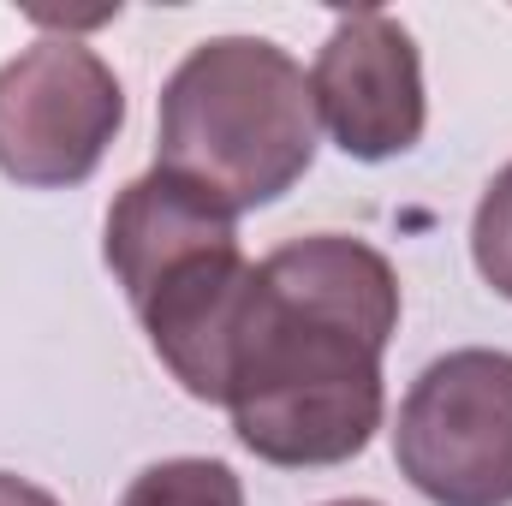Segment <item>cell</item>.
<instances>
[{
  "instance_id": "obj_1",
  "label": "cell",
  "mask_w": 512,
  "mask_h": 506,
  "mask_svg": "<svg viewBox=\"0 0 512 506\" xmlns=\"http://www.w3.org/2000/svg\"><path fill=\"white\" fill-rule=\"evenodd\" d=\"M399 328V274L346 233L292 239L256 262L233 340V435L280 471L346 465L382 429V352Z\"/></svg>"
},
{
  "instance_id": "obj_2",
  "label": "cell",
  "mask_w": 512,
  "mask_h": 506,
  "mask_svg": "<svg viewBox=\"0 0 512 506\" xmlns=\"http://www.w3.org/2000/svg\"><path fill=\"white\" fill-rule=\"evenodd\" d=\"M102 256L167 376L203 405H227L233 340L256 280V262L239 251V215L203 185L149 167L114 197Z\"/></svg>"
},
{
  "instance_id": "obj_3",
  "label": "cell",
  "mask_w": 512,
  "mask_h": 506,
  "mask_svg": "<svg viewBox=\"0 0 512 506\" xmlns=\"http://www.w3.org/2000/svg\"><path fill=\"white\" fill-rule=\"evenodd\" d=\"M316 96L268 36H209L161 84L155 167L203 185L233 215L286 197L316 161Z\"/></svg>"
},
{
  "instance_id": "obj_4",
  "label": "cell",
  "mask_w": 512,
  "mask_h": 506,
  "mask_svg": "<svg viewBox=\"0 0 512 506\" xmlns=\"http://www.w3.org/2000/svg\"><path fill=\"white\" fill-rule=\"evenodd\" d=\"M393 459L435 506H512V352L435 358L399 405Z\"/></svg>"
},
{
  "instance_id": "obj_5",
  "label": "cell",
  "mask_w": 512,
  "mask_h": 506,
  "mask_svg": "<svg viewBox=\"0 0 512 506\" xmlns=\"http://www.w3.org/2000/svg\"><path fill=\"white\" fill-rule=\"evenodd\" d=\"M120 126L126 90L96 48L72 36H42L0 66V173L12 185H84Z\"/></svg>"
},
{
  "instance_id": "obj_6",
  "label": "cell",
  "mask_w": 512,
  "mask_h": 506,
  "mask_svg": "<svg viewBox=\"0 0 512 506\" xmlns=\"http://www.w3.org/2000/svg\"><path fill=\"white\" fill-rule=\"evenodd\" d=\"M310 96H316V120L352 161H393L417 149L429 120L423 54L411 30L382 6H358L334 18L310 72Z\"/></svg>"
},
{
  "instance_id": "obj_7",
  "label": "cell",
  "mask_w": 512,
  "mask_h": 506,
  "mask_svg": "<svg viewBox=\"0 0 512 506\" xmlns=\"http://www.w3.org/2000/svg\"><path fill=\"white\" fill-rule=\"evenodd\" d=\"M120 506H245V483L221 459H161L131 477Z\"/></svg>"
},
{
  "instance_id": "obj_8",
  "label": "cell",
  "mask_w": 512,
  "mask_h": 506,
  "mask_svg": "<svg viewBox=\"0 0 512 506\" xmlns=\"http://www.w3.org/2000/svg\"><path fill=\"white\" fill-rule=\"evenodd\" d=\"M471 262L477 274L512 298V161L489 179L483 203H477V221H471Z\"/></svg>"
},
{
  "instance_id": "obj_9",
  "label": "cell",
  "mask_w": 512,
  "mask_h": 506,
  "mask_svg": "<svg viewBox=\"0 0 512 506\" xmlns=\"http://www.w3.org/2000/svg\"><path fill=\"white\" fill-rule=\"evenodd\" d=\"M0 506H60L48 489H36L30 477H12V471H0Z\"/></svg>"
},
{
  "instance_id": "obj_10",
  "label": "cell",
  "mask_w": 512,
  "mask_h": 506,
  "mask_svg": "<svg viewBox=\"0 0 512 506\" xmlns=\"http://www.w3.org/2000/svg\"><path fill=\"white\" fill-rule=\"evenodd\" d=\"M328 506H382V501H328Z\"/></svg>"
}]
</instances>
